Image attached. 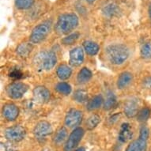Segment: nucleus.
Listing matches in <instances>:
<instances>
[{
	"label": "nucleus",
	"mask_w": 151,
	"mask_h": 151,
	"mask_svg": "<svg viewBox=\"0 0 151 151\" xmlns=\"http://www.w3.org/2000/svg\"><path fill=\"white\" fill-rule=\"evenodd\" d=\"M105 53L111 63L114 65L123 64L129 56V50L126 45L115 44L105 48Z\"/></svg>",
	"instance_id": "f257e3e1"
},
{
	"label": "nucleus",
	"mask_w": 151,
	"mask_h": 151,
	"mask_svg": "<svg viewBox=\"0 0 151 151\" xmlns=\"http://www.w3.org/2000/svg\"><path fill=\"white\" fill-rule=\"evenodd\" d=\"M78 25V17L74 13L63 14L59 17L55 25V29L58 33L62 35L71 32Z\"/></svg>",
	"instance_id": "f03ea898"
},
{
	"label": "nucleus",
	"mask_w": 151,
	"mask_h": 151,
	"mask_svg": "<svg viewBox=\"0 0 151 151\" xmlns=\"http://www.w3.org/2000/svg\"><path fill=\"white\" fill-rule=\"evenodd\" d=\"M57 62L56 55L52 51L40 52L35 57V63L45 70H49L55 67Z\"/></svg>",
	"instance_id": "7ed1b4c3"
},
{
	"label": "nucleus",
	"mask_w": 151,
	"mask_h": 151,
	"mask_svg": "<svg viewBox=\"0 0 151 151\" xmlns=\"http://www.w3.org/2000/svg\"><path fill=\"white\" fill-rule=\"evenodd\" d=\"M51 31V23L44 22L37 25L32 29L29 40L32 44H40L46 39Z\"/></svg>",
	"instance_id": "20e7f679"
},
{
	"label": "nucleus",
	"mask_w": 151,
	"mask_h": 151,
	"mask_svg": "<svg viewBox=\"0 0 151 151\" xmlns=\"http://www.w3.org/2000/svg\"><path fill=\"white\" fill-rule=\"evenodd\" d=\"M84 130L82 127H77L72 131L65 142L64 151H74L77 148L84 135Z\"/></svg>",
	"instance_id": "39448f33"
},
{
	"label": "nucleus",
	"mask_w": 151,
	"mask_h": 151,
	"mask_svg": "<svg viewBox=\"0 0 151 151\" xmlns=\"http://www.w3.org/2000/svg\"><path fill=\"white\" fill-rule=\"evenodd\" d=\"M26 134L25 129L22 126H14L9 127L4 132L6 139L10 142H17L24 139Z\"/></svg>",
	"instance_id": "423d86ee"
},
{
	"label": "nucleus",
	"mask_w": 151,
	"mask_h": 151,
	"mask_svg": "<svg viewBox=\"0 0 151 151\" xmlns=\"http://www.w3.org/2000/svg\"><path fill=\"white\" fill-rule=\"evenodd\" d=\"M27 85L22 82H14L9 85L6 88V93L12 99H19L24 96L28 90Z\"/></svg>",
	"instance_id": "0eeeda50"
},
{
	"label": "nucleus",
	"mask_w": 151,
	"mask_h": 151,
	"mask_svg": "<svg viewBox=\"0 0 151 151\" xmlns=\"http://www.w3.org/2000/svg\"><path fill=\"white\" fill-rule=\"evenodd\" d=\"M52 133V127L47 121H41L35 126L33 134L37 139H45Z\"/></svg>",
	"instance_id": "6e6552de"
},
{
	"label": "nucleus",
	"mask_w": 151,
	"mask_h": 151,
	"mask_svg": "<svg viewBox=\"0 0 151 151\" xmlns=\"http://www.w3.org/2000/svg\"><path fill=\"white\" fill-rule=\"evenodd\" d=\"M82 119V112L77 109H72L65 117V124L68 127H74L81 123Z\"/></svg>",
	"instance_id": "1a4fd4ad"
},
{
	"label": "nucleus",
	"mask_w": 151,
	"mask_h": 151,
	"mask_svg": "<svg viewBox=\"0 0 151 151\" xmlns=\"http://www.w3.org/2000/svg\"><path fill=\"white\" fill-rule=\"evenodd\" d=\"M84 61V52L81 47H76L70 52V64L78 67Z\"/></svg>",
	"instance_id": "9d476101"
},
{
	"label": "nucleus",
	"mask_w": 151,
	"mask_h": 151,
	"mask_svg": "<svg viewBox=\"0 0 151 151\" xmlns=\"http://www.w3.org/2000/svg\"><path fill=\"white\" fill-rule=\"evenodd\" d=\"M33 97L39 103H46L49 101L51 93L45 86H37L33 89Z\"/></svg>",
	"instance_id": "9b49d317"
},
{
	"label": "nucleus",
	"mask_w": 151,
	"mask_h": 151,
	"mask_svg": "<svg viewBox=\"0 0 151 151\" xmlns=\"http://www.w3.org/2000/svg\"><path fill=\"white\" fill-rule=\"evenodd\" d=\"M3 115L8 121H14L19 115V109L14 104H5L3 108Z\"/></svg>",
	"instance_id": "f8f14e48"
},
{
	"label": "nucleus",
	"mask_w": 151,
	"mask_h": 151,
	"mask_svg": "<svg viewBox=\"0 0 151 151\" xmlns=\"http://www.w3.org/2000/svg\"><path fill=\"white\" fill-rule=\"evenodd\" d=\"M139 112V101L134 98L129 100L124 105V113L129 118L135 116Z\"/></svg>",
	"instance_id": "ddd939ff"
},
{
	"label": "nucleus",
	"mask_w": 151,
	"mask_h": 151,
	"mask_svg": "<svg viewBox=\"0 0 151 151\" xmlns=\"http://www.w3.org/2000/svg\"><path fill=\"white\" fill-rule=\"evenodd\" d=\"M133 132L129 124H123L119 133V140L122 143H126L127 142L132 138Z\"/></svg>",
	"instance_id": "4468645a"
},
{
	"label": "nucleus",
	"mask_w": 151,
	"mask_h": 151,
	"mask_svg": "<svg viewBox=\"0 0 151 151\" xmlns=\"http://www.w3.org/2000/svg\"><path fill=\"white\" fill-rule=\"evenodd\" d=\"M147 145L146 141L139 138L129 144L126 151H146Z\"/></svg>",
	"instance_id": "2eb2a0df"
},
{
	"label": "nucleus",
	"mask_w": 151,
	"mask_h": 151,
	"mask_svg": "<svg viewBox=\"0 0 151 151\" xmlns=\"http://www.w3.org/2000/svg\"><path fill=\"white\" fill-rule=\"evenodd\" d=\"M132 74L129 72H124L122 73L118 78L117 80V87L119 89H123L126 88L132 81Z\"/></svg>",
	"instance_id": "dca6fc26"
},
{
	"label": "nucleus",
	"mask_w": 151,
	"mask_h": 151,
	"mask_svg": "<svg viewBox=\"0 0 151 151\" xmlns=\"http://www.w3.org/2000/svg\"><path fill=\"white\" fill-rule=\"evenodd\" d=\"M56 74L61 80L68 79L72 74V69L66 64H61L56 70Z\"/></svg>",
	"instance_id": "f3484780"
},
{
	"label": "nucleus",
	"mask_w": 151,
	"mask_h": 151,
	"mask_svg": "<svg viewBox=\"0 0 151 151\" xmlns=\"http://www.w3.org/2000/svg\"><path fill=\"white\" fill-rule=\"evenodd\" d=\"M83 47H84V50L86 52V54L89 55H97L100 49L99 45L96 43L93 42V41H90V40L84 41L83 42Z\"/></svg>",
	"instance_id": "a211bd4d"
},
{
	"label": "nucleus",
	"mask_w": 151,
	"mask_h": 151,
	"mask_svg": "<svg viewBox=\"0 0 151 151\" xmlns=\"http://www.w3.org/2000/svg\"><path fill=\"white\" fill-rule=\"evenodd\" d=\"M92 76H93V74L91 70L87 67H83L78 74L77 80L78 83L83 84V83L89 82V80L91 79Z\"/></svg>",
	"instance_id": "6ab92c4d"
},
{
	"label": "nucleus",
	"mask_w": 151,
	"mask_h": 151,
	"mask_svg": "<svg viewBox=\"0 0 151 151\" xmlns=\"http://www.w3.org/2000/svg\"><path fill=\"white\" fill-rule=\"evenodd\" d=\"M67 138V130L65 127H61L56 131V133L55 134L54 139H53V141H54V143L55 145H58L60 146L61 144H63L64 142Z\"/></svg>",
	"instance_id": "aec40b11"
},
{
	"label": "nucleus",
	"mask_w": 151,
	"mask_h": 151,
	"mask_svg": "<svg viewBox=\"0 0 151 151\" xmlns=\"http://www.w3.org/2000/svg\"><path fill=\"white\" fill-rule=\"evenodd\" d=\"M32 45L29 43H23L18 45L17 47V54L20 57H27L28 55L30 54V52H32Z\"/></svg>",
	"instance_id": "412c9836"
},
{
	"label": "nucleus",
	"mask_w": 151,
	"mask_h": 151,
	"mask_svg": "<svg viewBox=\"0 0 151 151\" xmlns=\"http://www.w3.org/2000/svg\"><path fill=\"white\" fill-rule=\"evenodd\" d=\"M104 102L103 97L101 95H97L95 96L93 98H92L87 104V109L92 111V110H95V109H99L100 107L101 106L102 104Z\"/></svg>",
	"instance_id": "4be33fe9"
},
{
	"label": "nucleus",
	"mask_w": 151,
	"mask_h": 151,
	"mask_svg": "<svg viewBox=\"0 0 151 151\" xmlns=\"http://www.w3.org/2000/svg\"><path fill=\"white\" fill-rule=\"evenodd\" d=\"M116 104V97L112 92H109L107 94V97L104 103V110H110Z\"/></svg>",
	"instance_id": "5701e85b"
},
{
	"label": "nucleus",
	"mask_w": 151,
	"mask_h": 151,
	"mask_svg": "<svg viewBox=\"0 0 151 151\" xmlns=\"http://www.w3.org/2000/svg\"><path fill=\"white\" fill-rule=\"evenodd\" d=\"M101 117L98 115H92L91 116H89L86 120V128L89 130V131L93 130L101 123Z\"/></svg>",
	"instance_id": "b1692460"
},
{
	"label": "nucleus",
	"mask_w": 151,
	"mask_h": 151,
	"mask_svg": "<svg viewBox=\"0 0 151 151\" xmlns=\"http://www.w3.org/2000/svg\"><path fill=\"white\" fill-rule=\"evenodd\" d=\"M55 89L58 93H60V94H63V95H69L72 91L70 85L63 82L58 83L55 86Z\"/></svg>",
	"instance_id": "393cba45"
},
{
	"label": "nucleus",
	"mask_w": 151,
	"mask_h": 151,
	"mask_svg": "<svg viewBox=\"0 0 151 151\" xmlns=\"http://www.w3.org/2000/svg\"><path fill=\"white\" fill-rule=\"evenodd\" d=\"M34 3V0H15L16 7L19 10H26L31 7Z\"/></svg>",
	"instance_id": "a878e982"
},
{
	"label": "nucleus",
	"mask_w": 151,
	"mask_h": 151,
	"mask_svg": "<svg viewBox=\"0 0 151 151\" xmlns=\"http://www.w3.org/2000/svg\"><path fill=\"white\" fill-rule=\"evenodd\" d=\"M150 116V109L149 108H144L141 109L137 114V120L139 122H144L149 119Z\"/></svg>",
	"instance_id": "bb28decb"
},
{
	"label": "nucleus",
	"mask_w": 151,
	"mask_h": 151,
	"mask_svg": "<svg viewBox=\"0 0 151 151\" xmlns=\"http://www.w3.org/2000/svg\"><path fill=\"white\" fill-rule=\"evenodd\" d=\"M141 56L144 59H150L151 58V44L146 43L141 47Z\"/></svg>",
	"instance_id": "cd10ccee"
},
{
	"label": "nucleus",
	"mask_w": 151,
	"mask_h": 151,
	"mask_svg": "<svg viewBox=\"0 0 151 151\" xmlns=\"http://www.w3.org/2000/svg\"><path fill=\"white\" fill-rule=\"evenodd\" d=\"M79 37V33L78 32H74V33H72V34L69 35L68 37H64L62 40V43L63 45H73L76 40L78 39Z\"/></svg>",
	"instance_id": "c85d7f7f"
},
{
	"label": "nucleus",
	"mask_w": 151,
	"mask_h": 151,
	"mask_svg": "<svg viewBox=\"0 0 151 151\" xmlns=\"http://www.w3.org/2000/svg\"><path fill=\"white\" fill-rule=\"evenodd\" d=\"M87 93L84 90H78L74 93V98L78 102H84L87 99Z\"/></svg>",
	"instance_id": "c756f323"
},
{
	"label": "nucleus",
	"mask_w": 151,
	"mask_h": 151,
	"mask_svg": "<svg viewBox=\"0 0 151 151\" xmlns=\"http://www.w3.org/2000/svg\"><path fill=\"white\" fill-rule=\"evenodd\" d=\"M149 134H150V131L149 129L146 127H142V129L140 130V134H139V138L142 139H144V140H147V139L149 138Z\"/></svg>",
	"instance_id": "7c9ffc66"
},
{
	"label": "nucleus",
	"mask_w": 151,
	"mask_h": 151,
	"mask_svg": "<svg viewBox=\"0 0 151 151\" xmlns=\"http://www.w3.org/2000/svg\"><path fill=\"white\" fill-rule=\"evenodd\" d=\"M143 86L147 89H150L151 88V77H146L143 80Z\"/></svg>",
	"instance_id": "2f4dec72"
},
{
	"label": "nucleus",
	"mask_w": 151,
	"mask_h": 151,
	"mask_svg": "<svg viewBox=\"0 0 151 151\" xmlns=\"http://www.w3.org/2000/svg\"><path fill=\"white\" fill-rule=\"evenodd\" d=\"M75 151H86V149L84 147H79L75 150Z\"/></svg>",
	"instance_id": "473e14b6"
},
{
	"label": "nucleus",
	"mask_w": 151,
	"mask_h": 151,
	"mask_svg": "<svg viewBox=\"0 0 151 151\" xmlns=\"http://www.w3.org/2000/svg\"><path fill=\"white\" fill-rule=\"evenodd\" d=\"M149 16H150L151 19V3L150 5V7H149Z\"/></svg>",
	"instance_id": "72a5a7b5"
},
{
	"label": "nucleus",
	"mask_w": 151,
	"mask_h": 151,
	"mask_svg": "<svg viewBox=\"0 0 151 151\" xmlns=\"http://www.w3.org/2000/svg\"><path fill=\"white\" fill-rule=\"evenodd\" d=\"M87 1H88V2H89V3H93L94 2V1H95V0H87Z\"/></svg>",
	"instance_id": "f704fd0d"
}]
</instances>
